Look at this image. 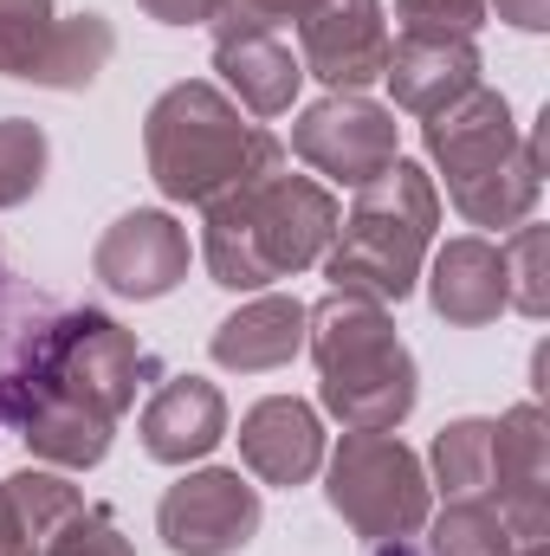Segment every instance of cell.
I'll use <instances>...</instances> for the list:
<instances>
[{
  "instance_id": "obj_21",
  "label": "cell",
  "mask_w": 550,
  "mask_h": 556,
  "mask_svg": "<svg viewBox=\"0 0 550 556\" xmlns=\"http://www.w3.org/2000/svg\"><path fill=\"white\" fill-rule=\"evenodd\" d=\"M111 433H117V420L85 408V402H72V395H39L20 415V440L33 446V459L65 466V472H91L111 453Z\"/></svg>"
},
{
  "instance_id": "obj_16",
  "label": "cell",
  "mask_w": 550,
  "mask_h": 556,
  "mask_svg": "<svg viewBox=\"0 0 550 556\" xmlns=\"http://www.w3.org/2000/svg\"><path fill=\"white\" fill-rule=\"evenodd\" d=\"M214 72L234 91V104L253 117H285L304 85V65L291 59V46L273 26H221L214 20Z\"/></svg>"
},
{
  "instance_id": "obj_11",
  "label": "cell",
  "mask_w": 550,
  "mask_h": 556,
  "mask_svg": "<svg viewBox=\"0 0 550 556\" xmlns=\"http://www.w3.org/2000/svg\"><path fill=\"white\" fill-rule=\"evenodd\" d=\"M298 46H304V78L330 85V91H370L389 65V13L383 0H311L298 20Z\"/></svg>"
},
{
  "instance_id": "obj_17",
  "label": "cell",
  "mask_w": 550,
  "mask_h": 556,
  "mask_svg": "<svg viewBox=\"0 0 550 556\" xmlns=\"http://www.w3.org/2000/svg\"><path fill=\"white\" fill-rule=\"evenodd\" d=\"M137 427H142V453L162 459V466L208 459L227 440V395L208 376H168L149 395V408H142Z\"/></svg>"
},
{
  "instance_id": "obj_10",
  "label": "cell",
  "mask_w": 550,
  "mask_h": 556,
  "mask_svg": "<svg viewBox=\"0 0 550 556\" xmlns=\"http://www.w3.org/2000/svg\"><path fill=\"white\" fill-rule=\"evenodd\" d=\"M266 505H260V485H247L234 466H201V472H182L162 505H155V531L175 556H234L253 544Z\"/></svg>"
},
{
  "instance_id": "obj_4",
  "label": "cell",
  "mask_w": 550,
  "mask_h": 556,
  "mask_svg": "<svg viewBox=\"0 0 550 556\" xmlns=\"http://www.w3.org/2000/svg\"><path fill=\"white\" fill-rule=\"evenodd\" d=\"M434 227H440V194L434 175L414 168L409 155H396L376 181L357 188V207L337 220L330 247H324V278L343 298H370V304H402L421 266L434 253Z\"/></svg>"
},
{
  "instance_id": "obj_25",
  "label": "cell",
  "mask_w": 550,
  "mask_h": 556,
  "mask_svg": "<svg viewBox=\"0 0 550 556\" xmlns=\"http://www.w3.org/2000/svg\"><path fill=\"white\" fill-rule=\"evenodd\" d=\"M505 253V311H518V317H545L550 311V233L538 220H518V233L499 247Z\"/></svg>"
},
{
  "instance_id": "obj_13",
  "label": "cell",
  "mask_w": 550,
  "mask_h": 556,
  "mask_svg": "<svg viewBox=\"0 0 550 556\" xmlns=\"http://www.w3.org/2000/svg\"><path fill=\"white\" fill-rule=\"evenodd\" d=\"M91 273L104 278L117 298H168L188 278V227L162 207H137L104 227Z\"/></svg>"
},
{
  "instance_id": "obj_23",
  "label": "cell",
  "mask_w": 550,
  "mask_h": 556,
  "mask_svg": "<svg viewBox=\"0 0 550 556\" xmlns=\"http://www.w3.org/2000/svg\"><path fill=\"white\" fill-rule=\"evenodd\" d=\"M434 485L447 498H492V479H499V459H492V420L486 415H466V420H447L434 433Z\"/></svg>"
},
{
  "instance_id": "obj_2",
  "label": "cell",
  "mask_w": 550,
  "mask_h": 556,
  "mask_svg": "<svg viewBox=\"0 0 550 556\" xmlns=\"http://www.w3.org/2000/svg\"><path fill=\"white\" fill-rule=\"evenodd\" d=\"M142 155H149V181L182 207H208L214 194L285 168V142L247 124L240 104L208 78H182L149 104Z\"/></svg>"
},
{
  "instance_id": "obj_20",
  "label": "cell",
  "mask_w": 550,
  "mask_h": 556,
  "mask_svg": "<svg viewBox=\"0 0 550 556\" xmlns=\"http://www.w3.org/2000/svg\"><path fill=\"white\" fill-rule=\"evenodd\" d=\"M304 350V304L285 291H260L253 304H240L234 317H221V330L208 337V356L234 376H266L285 369Z\"/></svg>"
},
{
  "instance_id": "obj_31",
  "label": "cell",
  "mask_w": 550,
  "mask_h": 556,
  "mask_svg": "<svg viewBox=\"0 0 550 556\" xmlns=\"http://www.w3.org/2000/svg\"><path fill=\"white\" fill-rule=\"evenodd\" d=\"M486 7H499V20L518 26V33H545L550 26V0H486Z\"/></svg>"
},
{
  "instance_id": "obj_34",
  "label": "cell",
  "mask_w": 550,
  "mask_h": 556,
  "mask_svg": "<svg viewBox=\"0 0 550 556\" xmlns=\"http://www.w3.org/2000/svg\"><path fill=\"white\" fill-rule=\"evenodd\" d=\"M518 556H550V544H538V551H518Z\"/></svg>"
},
{
  "instance_id": "obj_30",
  "label": "cell",
  "mask_w": 550,
  "mask_h": 556,
  "mask_svg": "<svg viewBox=\"0 0 550 556\" xmlns=\"http://www.w3.org/2000/svg\"><path fill=\"white\" fill-rule=\"evenodd\" d=\"M137 7L162 26H208L221 13V0H137Z\"/></svg>"
},
{
  "instance_id": "obj_32",
  "label": "cell",
  "mask_w": 550,
  "mask_h": 556,
  "mask_svg": "<svg viewBox=\"0 0 550 556\" xmlns=\"http://www.w3.org/2000/svg\"><path fill=\"white\" fill-rule=\"evenodd\" d=\"M0 556H26V538H20L13 505H7V485H0Z\"/></svg>"
},
{
  "instance_id": "obj_33",
  "label": "cell",
  "mask_w": 550,
  "mask_h": 556,
  "mask_svg": "<svg viewBox=\"0 0 550 556\" xmlns=\"http://www.w3.org/2000/svg\"><path fill=\"white\" fill-rule=\"evenodd\" d=\"M370 556H427V551H414L409 538H389V544H376Z\"/></svg>"
},
{
  "instance_id": "obj_22",
  "label": "cell",
  "mask_w": 550,
  "mask_h": 556,
  "mask_svg": "<svg viewBox=\"0 0 550 556\" xmlns=\"http://www.w3.org/2000/svg\"><path fill=\"white\" fill-rule=\"evenodd\" d=\"M7 485V505H13V525L26 538V556H46V544L85 511V492L65 479V472H46V466H20Z\"/></svg>"
},
{
  "instance_id": "obj_26",
  "label": "cell",
  "mask_w": 550,
  "mask_h": 556,
  "mask_svg": "<svg viewBox=\"0 0 550 556\" xmlns=\"http://www.w3.org/2000/svg\"><path fill=\"white\" fill-rule=\"evenodd\" d=\"M52 162V142L33 117H0V207H20L39 194Z\"/></svg>"
},
{
  "instance_id": "obj_14",
  "label": "cell",
  "mask_w": 550,
  "mask_h": 556,
  "mask_svg": "<svg viewBox=\"0 0 550 556\" xmlns=\"http://www.w3.org/2000/svg\"><path fill=\"white\" fill-rule=\"evenodd\" d=\"M59 311L65 304H52L33 278L0 260V427H20V415L33 408Z\"/></svg>"
},
{
  "instance_id": "obj_1",
  "label": "cell",
  "mask_w": 550,
  "mask_h": 556,
  "mask_svg": "<svg viewBox=\"0 0 550 556\" xmlns=\"http://www.w3.org/2000/svg\"><path fill=\"white\" fill-rule=\"evenodd\" d=\"M201 214H208L201 260H208L214 285H227V291H266L273 278L317 266L337 233L330 188L311 175H291V168L253 175V181L214 194Z\"/></svg>"
},
{
  "instance_id": "obj_9",
  "label": "cell",
  "mask_w": 550,
  "mask_h": 556,
  "mask_svg": "<svg viewBox=\"0 0 550 556\" xmlns=\"http://www.w3.org/2000/svg\"><path fill=\"white\" fill-rule=\"evenodd\" d=\"M291 155L304 168H317L324 181H337V188H363V181H376L402 155L396 111L376 104V98H363V91H330V98H317V104L298 111Z\"/></svg>"
},
{
  "instance_id": "obj_8",
  "label": "cell",
  "mask_w": 550,
  "mask_h": 556,
  "mask_svg": "<svg viewBox=\"0 0 550 556\" xmlns=\"http://www.w3.org/2000/svg\"><path fill=\"white\" fill-rule=\"evenodd\" d=\"M117 52L104 13H59L52 0H0V78L85 91Z\"/></svg>"
},
{
  "instance_id": "obj_6",
  "label": "cell",
  "mask_w": 550,
  "mask_h": 556,
  "mask_svg": "<svg viewBox=\"0 0 550 556\" xmlns=\"http://www.w3.org/2000/svg\"><path fill=\"white\" fill-rule=\"evenodd\" d=\"M427 472L396 433H357L343 427L337 453H330V479H324V498L330 511L370 538V544H389V538H414L427 525Z\"/></svg>"
},
{
  "instance_id": "obj_5",
  "label": "cell",
  "mask_w": 550,
  "mask_h": 556,
  "mask_svg": "<svg viewBox=\"0 0 550 556\" xmlns=\"http://www.w3.org/2000/svg\"><path fill=\"white\" fill-rule=\"evenodd\" d=\"M304 343L317 356V395L343 427L396 433L414 415L421 376L383 304L330 291L324 304H304Z\"/></svg>"
},
{
  "instance_id": "obj_12",
  "label": "cell",
  "mask_w": 550,
  "mask_h": 556,
  "mask_svg": "<svg viewBox=\"0 0 550 556\" xmlns=\"http://www.w3.org/2000/svg\"><path fill=\"white\" fill-rule=\"evenodd\" d=\"M492 459H499L492 505L512 525V538L525 551L550 544V420L538 402H518L492 420Z\"/></svg>"
},
{
  "instance_id": "obj_3",
  "label": "cell",
  "mask_w": 550,
  "mask_h": 556,
  "mask_svg": "<svg viewBox=\"0 0 550 556\" xmlns=\"http://www.w3.org/2000/svg\"><path fill=\"white\" fill-rule=\"evenodd\" d=\"M421 142H427L434 168L447 175L453 207L473 227H518V220H532V207L545 194V137L538 130L518 137L505 91L473 85L447 111L421 117Z\"/></svg>"
},
{
  "instance_id": "obj_7",
  "label": "cell",
  "mask_w": 550,
  "mask_h": 556,
  "mask_svg": "<svg viewBox=\"0 0 550 556\" xmlns=\"http://www.w3.org/2000/svg\"><path fill=\"white\" fill-rule=\"evenodd\" d=\"M149 376H162V369H155V356L142 350L137 337L117 317L78 304V311H59V324H52L46 369H39V395H72V402H85V408L117 420V415L137 408V389Z\"/></svg>"
},
{
  "instance_id": "obj_27",
  "label": "cell",
  "mask_w": 550,
  "mask_h": 556,
  "mask_svg": "<svg viewBox=\"0 0 550 556\" xmlns=\"http://www.w3.org/2000/svg\"><path fill=\"white\" fill-rule=\"evenodd\" d=\"M396 20L421 39H473L486 26V0H396Z\"/></svg>"
},
{
  "instance_id": "obj_15",
  "label": "cell",
  "mask_w": 550,
  "mask_h": 556,
  "mask_svg": "<svg viewBox=\"0 0 550 556\" xmlns=\"http://www.w3.org/2000/svg\"><path fill=\"white\" fill-rule=\"evenodd\" d=\"M240 459L266 485H311L324 466V420L298 395H266L240 415Z\"/></svg>"
},
{
  "instance_id": "obj_24",
  "label": "cell",
  "mask_w": 550,
  "mask_h": 556,
  "mask_svg": "<svg viewBox=\"0 0 550 556\" xmlns=\"http://www.w3.org/2000/svg\"><path fill=\"white\" fill-rule=\"evenodd\" d=\"M525 544L512 538V525L499 518L492 498H447V511L434 518L427 556H518Z\"/></svg>"
},
{
  "instance_id": "obj_19",
  "label": "cell",
  "mask_w": 550,
  "mask_h": 556,
  "mask_svg": "<svg viewBox=\"0 0 550 556\" xmlns=\"http://www.w3.org/2000/svg\"><path fill=\"white\" fill-rule=\"evenodd\" d=\"M383 85H389L396 111L434 117V111H447L453 98H466L479 85V52H473V39H421V33H402L389 46Z\"/></svg>"
},
{
  "instance_id": "obj_18",
  "label": "cell",
  "mask_w": 550,
  "mask_h": 556,
  "mask_svg": "<svg viewBox=\"0 0 550 556\" xmlns=\"http://www.w3.org/2000/svg\"><path fill=\"white\" fill-rule=\"evenodd\" d=\"M427 298L447 324L460 330H479L505 311V253L486 240V233H453L447 247L427 253Z\"/></svg>"
},
{
  "instance_id": "obj_29",
  "label": "cell",
  "mask_w": 550,
  "mask_h": 556,
  "mask_svg": "<svg viewBox=\"0 0 550 556\" xmlns=\"http://www.w3.org/2000/svg\"><path fill=\"white\" fill-rule=\"evenodd\" d=\"M304 7H311V0H221V13H214V20H221V26H285V20H304ZM214 20H208V26H214Z\"/></svg>"
},
{
  "instance_id": "obj_28",
  "label": "cell",
  "mask_w": 550,
  "mask_h": 556,
  "mask_svg": "<svg viewBox=\"0 0 550 556\" xmlns=\"http://www.w3.org/2000/svg\"><path fill=\"white\" fill-rule=\"evenodd\" d=\"M46 556H137V551H130V538L117 531V518H111L104 505H85V511L46 544Z\"/></svg>"
}]
</instances>
